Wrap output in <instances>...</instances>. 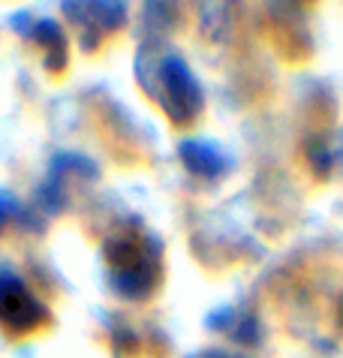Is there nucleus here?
Instances as JSON below:
<instances>
[{
	"instance_id": "nucleus-1",
	"label": "nucleus",
	"mask_w": 343,
	"mask_h": 358,
	"mask_svg": "<svg viewBox=\"0 0 343 358\" xmlns=\"http://www.w3.org/2000/svg\"><path fill=\"white\" fill-rule=\"evenodd\" d=\"M115 286L130 298H142L157 283V253L139 241V238H120L112 244Z\"/></svg>"
},
{
	"instance_id": "nucleus-2",
	"label": "nucleus",
	"mask_w": 343,
	"mask_h": 358,
	"mask_svg": "<svg viewBox=\"0 0 343 358\" xmlns=\"http://www.w3.org/2000/svg\"><path fill=\"white\" fill-rule=\"evenodd\" d=\"M46 320L43 304L27 292V286L13 274H0V322L9 331L24 334Z\"/></svg>"
},
{
	"instance_id": "nucleus-3",
	"label": "nucleus",
	"mask_w": 343,
	"mask_h": 358,
	"mask_svg": "<svg viewBox=\"0 0 343 358\" xmlns=\"http://www.w3.org/2000/svg\"><path fill=\"white\" fill-rule=\"evenodd\" d=\"M160 76H163V87H166L163 106L169 108V115L175 117V121H190V117L196 115L199 103H202L193 76H190L187 66L181 64V61H175V57L163 61V69H160Z\"/></svg>"
},
{
	"instance_id": "nucleus-4",
	"label": "nucleus",
	"mask_w": 343,
	"mask_h": 358,
	"mask_svg": "<svg viewBox=\"0 0 343 358\" xmlns=\"http://www.w3.org/2000/svg\"><path fill=\"white\" fill-rule=\"evenodd\" d=\"M184 157H187V166L193 169V172L199 175H208V178H214L220 175V169H223V163H220V157L211 151L208 145H184Z\"/></svg>"
}]
</instances>
